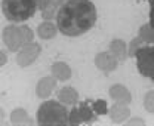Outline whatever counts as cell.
I'll list each match as a JSON object with an SVG mask.
<instances>
[{
  "mask_svg": "<svg viewBox=\"0 0 154 126\" xmlns=\"http://www.w3.org/2000/svg\"><path fill=\"white\" fill-rule=\"evenodd\" d=\"M96 22V8L91 0H67L57 12L58 30L68 37L88 33Z\"/></svg>",
  "mask_w": 154,
  "mask_h": 126,
  "instance_id": "1",
  "label": "cell"
},
{
  "mask_svg": "<svg viewBox=\"0 0 154 126\" xmlns=\"http://www.w3.org/2000/svg\"><path fill=\"white\" fill-rule=\"evenodd\" d=\"M37 123L40 126L68 125V110L62 102L45 101L37 110Z\"/></svg>",
  "mask_w": 154,
  "mask_h": 126,
  "instance_id": "2",
  "label": "cell"
},
{
  "mask_svg": "<svg viewBox=\"0 0 154 126\" xmlns=\"http://www.w3.org/2000/svg\"><path fill=\"white\" fill-rule=\"evenodd\" d=\"M36 0H2V12L11 22H24L36 14Z\"/></svg>",
  "mask_w": 154,
  "mask_h": 126,
  "instance_id": "3",
  "label": "cell"
},
{
  "mask_svg": "<svg viewBox=\"0 0 154 126\" xmlns=\"http://www.w3.org/2000/svg\"><path fill=\"white\" fill-rule=\"evenodd\" d=\"M34 33L27 25H8L3 30V42L11 52H18L21 48L31 43Z\"/></svg>",
  "mask_w": 154,
  "mask_h": 126,
  "instance_id": "4",
  "label": "cell"
},
{
  "mask_svg": "<svg viewBox=\"0 0 154 126\" xmlns=\"http://www.w3.org/2000/svg\"><path fill=\"white\" fill-rule=\"evenodd\" d=\"M136 65L144 77L151 79L154 83V46H141L135 51Z\"/></svg>",
  "mask_w": 154,
  "mask_h": 126,
  "instance_id": "5",
  "label": "cell"
},
{
  "mask_svg": "<svg viewBox=\"0 0 154 126\" xmlns=\"http://www.w3.org/2000/svg\"><path fill=\"white\" fill-rule=\"evenodd\" d=\"M98 114L91 107V101H82L80 106L73 108L68 114V125H80V123H92L95 122Z\"/></svg>",
  "mask_w": 154,
  "mask_h": 126,
  "instance_id": "6",
  "label": "cell"
},
{
  "mask_svg": "<svg viewBox=\"0 0 154 126\" xmlns=\"http://www.w3.org/2000/svg\"><path fill=\"white\" fill-rule=\"evenodd\" d=\"M40 52H42L40 45L36 42H31L19 49L18 55H17V64L19 67H28L38 58Z\"/></svg>",
  "mask_w": 154,
  "mask_h": 126,
  "instance_id": "7",
  "label": "cell"
},
{
  "mask_svg": "<svg viewBox=\"0 0 154 126\" xmlns=\"http://www.w3.org/2000/svg\"><path fill=\"white\" fill-rule=\"evenodd\" d=\"M95 65L104 73L114 71L119 65V61L116 58L111 51H105V52H99L95 56Z\"/></svg>",
  "mask_w": 154,
  "mask_h": 126,
  "instance_id": "8",
  "label": "cell"
},
{
  "mask_svg": "<svg viewBox=\"0 0 154 126\" xmlns=\"http://www.w3.org/2000/svg\"><path fill=\"white\" fill-rule=\"evenodd\" d=\"M57 86V79L54 76H46V77H42L37 83V88H36V93H37L38 98H48L52 90L55 89Z\"/></svg>",
  "mask_w": 154,
  "mask_h": 126,
  "instance_id": "9",
  "label": "cell"
},
{
  "mask_svg": "<svg viewBox=\"0 0 154 126\" xmlns=\"http://www.w3.org/2000/svg\"><path fill=\"white\" fill-rule=\"evenodd\" d=\"M110 96L114 99L116 102H120V104H129L132 101L131 92L126 89L123 85H113L110 88Z\"/></svg>",
  "mask_w": 154,
  "mask_h": 126,
  "instance_id": "10",
  "label": "cell"
},
{
  "mask_svg": "<svg viewBox=\"0 0 154 126\" xmlns=\"http://www.w3.org/2000/svg\"><path fill=\"white\" fill-rule=\"evenodd\" d=\"M129 114H131V110L128 108V104L117 102L110 110V117L114 123H123L125 120H128Z\"/></svg>",
  "mask_w": 154,
  "mask_h": 126,
  "instance_id": "11",
  "label": "cell"
},
{
  "mask_svg": "<svg viewBox=\"0 0 154 126\" xmlns=\"http://www.w3.org/2000/svg\"><path fill=\"white\" fill-rule=\"evenodd\" d=\"M58 99L59 102H62L64 106H74L79 99V93L74 88L71 86H64L58 92Z\"/></svg>",
  "mask_w": 154,
  "mask_h": 126,
  "instance_id": "12",
  "label": "cell"
},
{
  "mask_svg": "<svg viewBox=\"0 0 154 126\" xmlns=\"http://www.w3.org/2000/svg\"><path fill=\"white\" fill-rule=\"evenodd\" d=\"M51 71H52V76L57 79V80H61V82H65L71 77V68L68 64L65 62H54L52 67H51Z\"/></svg>",
  "mask_w": 154,
  "mask_h": 126,
  "instance_id": "13",
  "label": "cell"
},
{
  "mask_svg": "<svg viewBox=\"0 0 154 126\" xmlns=\"http://www.w3.org/2000/svg\"><path fill=\"white\" fill-rule=\"evenodd\" d=\"M57 31H58L57 24H54L51 21H43V22H40V25L37 27V34L43 40L54 39V37L57 36Z\"/></svg>",
  "mask_w": 154,
  "mask_h": 126,
  "instance_id": "14",
  "label": "cell"
},
{
  "mask_svg": "<svg viewBox=\"0 0 154 126\" xmlns=\"http://www.w3.org/2000/svg\"><path fill=\"white\" fill-rule=\"evenodd\" d=\"M110 51L117 58V61H125L128 58V46L120 39H116V40H113L110 43Z\"/></svg>",
  "mask_w": 154,
  "mask_h": 126,
  "instance_id": "15",
  "label": "cell"
},
{
  "mask_svg": "<svg viewBox=\"0 0 154 126\" xmlns=\"http://www.w3.org/2000/svg\"><path fill=\"white\" fill-rule=\"evenodd\" d=\"M11 123L12 125H31V119L24 108H15L11 113Z\"/></svg>",
  "mask_w": 154,
  "mask_h": 126,
  "instance_id": "16",
  "label": "cell"
},
{
  "mask_svg": "<svg viewBox=\"0 0 154 126\" xmlns=\"http://www.w3.org/2000/svg\"><path fill=\"white\" fill-rule=\"evenodd\" d=\"M139 40H144V42H150V43H154V30L148 25H142L141 30H139Z\"/></svg>",
  "mask_w": 154,
  "mask_h": 126,
  "instance_id": "17",
  "label": "cell"
},
{
  "mask_svg": "<svg viewBox=\"0 0 154 126\" xmlns=\"http://www.w3.org/2000/svg\"><path fill=\"white\" fill-rule=\"evenodd\" d=\"M91 107L96 114H107L108 113V107H107V101L105 99H96V101H91Z\"/></svg>",
  "mask_w": 154,
  "mask_h": 126,
  "instance_id": "18",
  "label": "cell"
},
{
  "mask_svg": "<svg viewBox=\"0 0 154 126\" xmlns=\"http://www.w3.org/2000/svg\"><path fill=\"white\" fill-rule=\"evenodd\" d=\"M144 107L148 113H154V90H150L144 98Z\"/></svg>",
  "mask_w": 154,
  "mask_h": 126,
  "instance_id": "19",
  "label": "cell"
},
{
  "mask_svg": "<svg viewBox=\"0 0 154 126\" xmlns=\"http://www.w3.org/2000/svg\"><path fill=\"white\" fill-rule=\"evenodd\" d=\"M150 27L154 30V0H150Z\"/></svg>",
  "mask_w": 154,
  "mask_h": 126,
  "instance_id": "20",
  "label": "cell"
},
{
  "mask_svg": "<svg viewBox=\"0 0 154 126\" xmlns=\"http://www.w3.org/2000/svg\"><path fill=\"white\" fill-rule=\"evenodd\" d=\"M67 0H49V6H52V8H55V9H59L64 3H65Z\"/></svg>",
  "mask_w": 154,
  "mask_h": 126,
  "instance_id": "21",
  "label": "cell"
},
{
  "mask_svg": "<svg viewBox=\"0 0 154 126\" xmlns=\"http://www.w3.org/2000/svg\"><path fill=\"white\" fill-rule=\"evenodd\" d=\"M36 5H37V8L40 11H43V9L49 5V0H36Z\"/></svg>",
  "mask_w": 154,
  "mask_h": 126,
  "instance_id": "22",
  "label": "cell"
},
{
  "mask_svg": "<svg viewBox=\"0 0 154 126\" xmlns=\"http://www.w3.org/2000/svg\"><path fill=\"white\" fill-rule=\"evenodd\" d=\"M6 62H8V56H6V54L3 51H0V67L5 65Z\"/></svg>",
  "mask_w": 154,
  "mask_h": 126,
  "instance_id": "23",
  "label": "cell"
},
{
  "mask_svg": "<svg viewBox=\"0 0 154 126\" xmlns=\"http://www.w3.org/2000/svg\"><path fill=\"white\" fill-rule=\"evenodd\" d=\"M3 119H5V113H3V110L0 108V123H3Z\"/></svg>",
  "mask_w": 154,
  "mask_h": 126,
  "instance_id": "24",
  "label": "cell"
}]
</instances>
